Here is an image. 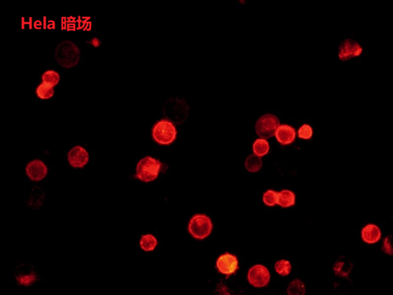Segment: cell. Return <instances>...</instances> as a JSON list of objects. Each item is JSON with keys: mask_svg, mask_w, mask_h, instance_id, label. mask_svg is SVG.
I'll use <instances>...</instances> for the list:
<instances>
[{"mask_svg": "<svg viewBox=\"0 0 393 295\" xmlns=\"http://www.w3.org/2000/svg\"><path fill=\"white\" fill-rule=\"evenodd\" d=\"M55 58L61 66L72 68L80 59V50L72 42L64 41L57 46Z\"/></svg>", "mask_w": 393, "mask_h": 295, "instance_id": "6da1fadb", "label": "cell"}, {"mask_svg": "<svg viewBox=\"0 0 393 295\" xmlns=\"http://www.w3.org/2000/svg\"><path fill=\"white\" fill-rule=\"evenodd\" d=\"M162 163L157 159L147 156L141 159L137 166V177L141 181L148 182L156 179L160 173Z\"/></svg>", "mask_w": 393, "mask_h": 295, "instance_id": "7a4b0ae2", "label": "cell"}, {"mask_svg": "<svg viewBox=\"0 0 393 295\" xmlns=\"http://www.w3.org/2000/svg\"><path fill=\"white\" fill-rule=\"evenodd\" d=\"M177 130L173 123L168 120H162L157 123L152 131V136L158 143L168 145L174 142Z\"/></svg>", "mask_w": 393, "mask_h": 295, "instance_id": "3957f363", "label": "cell"}, {"mask_svg": "<svg viewBox=\"0 0 393 295\" xmlns=\"http://www.w3.org/2000/svg\"><path fill=\"white\" fill-rule=\"evenodd\" d=\"M213 229V225L209 217L204 215H196L190 221L188 230L190 234L197 239L208 237Z\"/></svg>", "mask_w": 393, "mask_h": 295, "instance_id": "277c9868", "label": "cell"}, {"mask_svg": "<svg viewBox=\"0 0 393 295\" xmlns=\"http://www.w3.org/2000/svg\"><path fill=\"white\" fill-rule=\"evenodd\" d=\"M279 127L280 120L276 116L264 115L256 123V132L261 138H269L276 134Z\"/></svg>", "mask_w": 393, "mask_h": 295, "instance_id": "5b68a950", "label": "cell"}, {"mask_svg": "<svg viewBox=\"0 0 393 295\" xmlns=\"http://www.w3.org/2000/svg\"><path fill=\"white\" fill-rule=\"evenodd\" d=\"M247 278L250 285L256 288H263L269 282L271 275L269 271L266 267L264 265H257L249 270Z\"/></svg>", "mask_w": 393, "mask_h": 295, "instance_id": "8992f818", "label": "cell"}, {"mask_svg": "<svg viewBox=\"0 0 393 295\" xmlns=\"http://www.w3.org/2000/svg\"><path fill=\"white\" fill-rule=\"evenodd\" d=\"M363 52V49L357 42L352 40H345L339 49V57L342 61L358 57Z\"/></svg>", "mask_w": 393, "mask_h": 295, "instance_id": "52a82bcc", "label": "cell"}, {"mask_svg": "<svg viewBox=\"0 0 393 295\" xmlns=\"http://www.w3.org/2000/svg\"><path fill=\"white\" fill-rule=\"evenodd\" d=\"M217 268L222 274L230 275L238 268V261L235 256L226 253L219 257L217 261Z\"/></svg>", "mask_w": 393, "mask_h": 295, "instance_id": "ba28073f", "label": "cell"}, {"mask_svg": "<svg viewBox=\"0 0 393 295\" xmlns=\"http://www.w3.org/2000/svg\"><path fill=\"white\" fill-rule=\"evenodd\" d=\"M68 159L72 167L82 168L89 162V154L82 147L75 146L68 152Z\"/></svg>", "mask_w": 393, "mask_h": 295, "instance_id": "9c48e42d", "label": "cell"}, {"mask_svg": "<svg viewBox=\"0 0 393 295\" xmlns=\"http://www.w3.org/2000/svg\"><path fill=\"white\" fill-rule=\"evenodd\" d=\"M48 169L45 163L40 160H33L29 162L26 167V173L33 181H41L47 175Z\"/></svg>", "mask_w": 393, "mask_h": 295, "instance_id": "30bf717a", "label": "cell"}, {"mask_svg": "<svg viewBox=\"0 0 393 295\" xmlns=\"http://www.w3.org/2000/svg\"><path fill=\"white\" fill-rule=\"evenodd\" d=\"M15 278L19 285L29 286L33 285L36 281V275L34 271L31 270L28 267L22 265L19 267L18 269L15 271Z\"/></svg>", "mask_w": 393, "mask_h": 295, "instance_id": "8fae6325", "label": "cell"}, {"mask_svg": "<svg viewBox=\"0 0 393 295\" xmlns=\"http://www.w3.org/2000/svg\"><path fill=\"white\" fill-rule=\"evenodd\" d=\"M352 268H353V265L350 260L346 257L341 256L335 263L334 271L337 276L348 278V275L350 273Z\"/></svg>", "mask_w": 393, "mask_h": 295, "instance_id": "7c38bea8", "label": "cell"}, {"mask_svg": "<svg viewBox=\"0 0 393 295\" xmlns=\"http://www.w3.org/2000/svg\"><path fill=\"white\" fill-rule=\"evenodd\" d=\"M295 136H296L295 130L289 125H281L276 132V137L278 142L282 145H287V144L293 142Z\"/></svg>", "mask_w": 393, "mask_h": 295, "instance_id": "4fadbf2b", "label": "cell"}, {"mask_svg": "<svg viewBox=\"0 0 393 295\" xmlns=\"http://www.w3.org/2000/svg\"><path fill=\"white\" fill-rule=\"evenodd\" d=\"M362 237L366 242L373 244L377 242L381 237V231L376 225H366L362 231Z\"/></svg>", "mask_w": 393, "mask_h": 295, "instance_id": "5bb4252c", "label": "cell"}, {"mask_svg": "<svg viewBox=\"0 0 393 295\" xmlns=\"http://www.w3.org/2000/svg\"><path fill=\"white\" fill-rule=\"evenodd\" d=\"M262 165V159L256 155H250L245 162L246 169L250 173H257L261 169Z\"/></svg>", "mask_w": 393, "mask_h": 295, "instance_id": "9a60e30c", "label": "cell"}, {"mask_svg": "<svg viewBox=\"0 0 393 295\" xmlns=\"http://www.w3.org/2000/svg\"><path fill=\"white\" fill-rule=\"evenodd\" d=\"M295 203V195L292 191L288 190H282L279 193V201L278 204L283 208L291 206Z\"/></svg>", "mask_w": 393, "mask_h": 295, "instance_id": "2e32d148", "label": "cell"}, {"mask_svg": "<svg viewBox=\"0 0 393 295\" xmlns=\"http://www.w3.org/2000/svg\"><path fill=\"white\" fill-rule=\"evenodd\" d=\"M158 244L156 237L152 235H145L140 240V246L145 251H153Z\"/></svg>", "mask_w": 393, "mask_h": 295, "instance_id": "e0dca14e", "label": "cell"}, {"mask_svg": "<svg viewBox=\"0 0 393 295\" xmlns=\"http://www.w3.org/2000/svg\"><path fill=\"white\" fill-rule=\"evenodd\" d=\"M287 293L289 295H305L306 287L301 281H293L288 287Z\"/></svg>", "mask_w": 393, "mask_h": 295, "instance_id": "ac0fdd59", "label": "cell"}, {"mask_svg": "<svg viewBox=\"0 0 393 295\" xmlns=\"http://www.w3.org/2000/svg\"><path fill=\"white\" fill-rule=\"evenodd\" d=\"M253 149H254V152L256 155L261 157V156H264L266 154H267V152H269V144L265 139H263V138L257 139L254 142Z\"/></svg>", "mask_w": 393, "mask_h": 295, "instance_id": "d6986e66", "label": "cell"}, {"mask_svg": "<svg viewBox=\"0 0 393 295\" xmlns=\"http://www.w3.org/2000/svg\"><path fill=\"white\" fill-rule=\"evenodd\" d=\"M36 93L40 99H49L54 95V89L52 85L43 83L38 87Z\"/></svg>", "mask_w": 393, "mask_h": 295, "instance_id": "ffe728a7", "label": "cell"}, {"mask_svg": "<svg viewBox=\"0 0 393 295\" xmlns=\"http://www.w3.org/2000/svg\"><path fill=\"white\" fill-rule=\"evenodd\" d=\"M275 270L279 275H282V276H286L291 271V265L289 261L281 260L276 263Z\"/></svg>", "mask_w": 393, "mask_h": 295, "instance_id": "44dd1931", "label": "cell"}, {"mask_svg": "<svg viewBox=\"0 0 393 295\" xmlns=\"http://www.w3.org/2000/svg\"><path fill=\"white\" fill-rule=\"evenodd\" d=\"M43 83L54 86L59 82V75L54 71H47L43 75Z\"/></svg>", "mask_w": 393, "mask_h": 295, "instance_id": "7402d4cb", "label": "cell"}, {"mask_svg": "<svg viewBox=\"0 0 393 295\" xmlns=\"http://www.w3.org/2000/svg\"><path fill=\"white\" fill-rule=\"evenodd\" d=\"M278 201H279V193L276 192V191L269 190L264 195V202L269 206H273V205L278 204Z\"/></svg>", "mask_w": 393, "mask_h": 295, "instance_id": "603a6c76", "label": "cell"}, {"mask_svg": "<svg viewBox=\"0 0 393 295\" xmlns=\"http://www.w3.org/2000/svg\"><path fill=\"white\" fill-rule=\"evenodd\" d=\"M298 135H299V137H300V138L309 139V138H311L312 135H313V129H312L310 125H303V126L299 129Z\"/></svg>", "mask_w": 393, "mask_h": 295, "instance_id": "cb8c5ba5", "label": "cell"}, {"mask_svg": "<svg viewBox=\"0 0 393 295\" xmlns=\"http://www.w3.org/2000/svg\"><path fill=\"white\" fill-rule=\"evenodd\" d=\"M383 251L386 254L393 255V236H390L385 239L383 244Z\"/></svg>", "mask_w": 393, "mask_h": 295, "instance_id": "d4e9b609", "label": "cell"}, {"mask_svg": "<svg viewBox=\"0 0 393 295\" xmlns=\"http://www.w3.org/2000/svg\"><path fill=\"white\" fill-rule=\"evenodd\" d=\"M92 44L94 46H99L100 45V41L98 40L97 38H94L93 40H92Z\"/></svg>", "mask_w": 393, "mask_h": 295, "instance_id": "484cf974", "label": "cell"}]
</instances>
